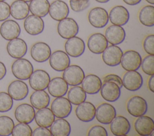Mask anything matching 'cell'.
<instances>
[{
	"instance_id": "b9f144b4",
	"label": "cell",
	"mask_w": 154,
	"mask_h": 136,
	"mask_svg": "<svg viewBox=\"0 0 154 136\" xmlns=\"http://www.w3.org/2000/svg\"><path fill=\"white\" fill-rule=\"evenodd\" d=\"M154 35H149L143 41V48L145 52L151 55H154Z\"/></svg>"
},
{
	"instance_id": "ac0fdd59",
	"label": "cell",
	"mask_w": 154,
	"mask_h": 136,
	"mask_svg": "<svg viewBox=\"0 0 154 136\" xmlns=\"http://www.w3.org/2000/svg\"><path fill=\"white\" fill-rule=\"evenodd\" d=\"M23 27L25 31L31 35H37L41 34L45 28L43 20L35 15L28 16L23 23Z\"/></svg>"
},
{
	"instance_id": "816d5d0a",
	"label": "cell",
	"mask_w": 154,
	"mask_h": 136,
	"mask_svg": "<svg viewBox=\"0 0 154 136\" xmlns=\"http://www.w3.org/2000/svg\"><path fill=\"white\" fill-rule=\"evenodd\" d=\"M148 3L152 4V5H153L154 4V0H146Z\"/></svg>"
},
{
	"instance_id": "277c9868",
	"label": "cell",
	"mask_w": 154,
	"mask_h": 136,
	"mask_svg": "<svg viewBox=\"0 0 154 136\" xmlns=\"http://www.w3.org/2000/svg\"><path fill=\"white\" fill-rule=\"evenodd\" d=\"M51 109L55 117L57 118H66L71 113L72 106L67 98L61 96L56 98L52 101Z\"/></svg>"
},
{
	"instance_id": "8d00e7d4",
	"label": "cell",
	"mask_w": 154,
	"mask_h": 136,
	"mask_svg": "<svg viewBox=\"0 0 154 136\" xmlns=\"http://www.w3.org/2000/svg\"><path fill=\"white\" fill-rule=\"evenodd\" d=\"M14 126L13 120L7 116H0V136H8L11 134Z\"/></svg>"
},
{
	"instance_id": "603a6c76",
	"label": "cell",
	"mask_w": 154,
	"mask_h": 136,
	"mask_svg": "<svg viewBox=\"0 0 154 136\" xmlns=\"http://www.w3.org/2000/svg\"><path fill=\"white\" fill-rule=\"evenodd\" d=\"M108 43L102 34L95 33L88 39L87 47L89 50L94 54H101L108 47Z\"/></svg>"
},
{
	"instance_id": "1f68e13d",
	"label": "cell",
	"mask_w": 154,
	"mask_h": 136,
	"mask_svg": "<svg viewBox=\"0 0 154 136\" xmlns=\"http://www.w3.org/2000/svg\"><path fill=\"white\" fill-rule=\"evenodd\" d=\"M50 99L49 95L45 90H35L30 96L31 105L37 110L48 107L50 104Z\"/></svg>"
},
{
	"instance_id": "7bdbcfd3",
	"label": "cell",
	"mask_w": 154,
	"mask_h": 136,
	"mask_svg": "<svg viewBox=\"0 0 154 136\" xmlns=\"http://www.w3.org/2000/svg\"><path fill=\"white\" fill-rule=\"evenodd\" d=\"M88 136H107L106 129L100 125H94L92 126L88 131Z\"/></svg>"
},
{
	"instance_id": "4316f807",
	"label": "cell",
	"mask_w": 154,
	"mask_h": 136,
	"mask_svg": "<svg viewBox=\"0 0 154 136\" xmlns=\"http://www.w3.org/2000/svg\"><path fill=\"white\" fill-rule=\"evenodd\" d=\"M69 13V7L63 1L55 0L50 4L49 14L51 18L56 21H60L67 17Z\"/></svg>"
},
{
	"instance_id": "f5cc1de1",
	"label": "cell",
	"mask_w": 154,
	"mask_h": 136,
	"mask_svg": "<svg viewBox=\"0 0 154 136\" xmlns=\"http://www.w3.org/2000/svg\"><path fill=\"white\" fill-rule=\"evenodd\" d=\"M22 1H25V2H30V1H31L32 0H22Z\"/></svg>"
},
{
	"instance_id": "f6af8a7d",
	"label": "cell",
	"mask_w": 154,
	"mask_h": 136,
	"mask_svg": "<svg viewBox=\"0 0 154 136\" xmlns=\"http://www.w3.org/2000/svg\"><path fill=\"white\" fill-rule=\"evenodd\" d=\"M103 81V82L112 81V82L116 83L119 86V87L120 89L123 87L122 79L121 78V77L120 76H119L118 75H116V74H108V75H106L105 77H104Z\"/></svg>"
},
{
	"instance_id": "3957f363",
	"label": "cell",
	"mask_w": 154,
	"mask_h": 136,
	"mask_svg": "<svg viewBox=\"0 0 154 136\" xmlns=\"http://www.w3.org/2000/svg\"><path fill=\"white\" fill-rule=\"evenodd\" d=\"M63 71V78L68 85L72 86L81 84L85 77L84 70L76 65H69Z\"/></svg>"
},
{
	"instance_id": "c3c4849f",
	"label": "cell",
	"mask_w": 154,
	"mask_h": 136,
	"mask_svg": "<svg viewBox=\"0 0 154 136\" xmlns=\"http://www.w3.org/2000/svg\"><path fill=\"white\" fill-rule=\"evenodd\" d=\"M148 87L151 92H154V74L150 75V78H149Z\"/></svg>"
},
{
	"instance_id": "d590c367",
	"label": "cell",
	"mask_w": 154,
	"mask_h": 136,
	"mask_svg": "<svg viewBox=\"0 0 154 136\" xmlns=\"http://www.w3.org/2000/svg\"><path fill=\"white\" fill-rule=\"evenodd\" d=\"M139 20L146 26L152 27L154 25V7L146 5L143 7L138 14Z\"/></svg>"
},
{
	"instance_id": "9a60e30c",
	"label": "cell",
	"mask_w": 154,
	"mask_h": 136,
	"mask_svg": "<svg viewBox=\"0 0 154 136\" xmlns=\"http://www.w3.org/2000/svg\"><path fill=\"white\" fill-rule=\"evenodd\" d=\"M27 50L28 47L26 42L18 37L9 41L7 46V53L14 59L23 58L26 55Z\"/></svg>"
},
{
	"instance_id": "ab89813d",
	"label": "cell",
	"mask_w": 154,
	"mask_h": 136,
	"mask_svg": "<svg viewBox=\"0 0 154 136\" xmlns=\"http://www.w3.org/2000/svg\"><path fill=\"white\" fill-rule=\"evenodd\" d=\"M141 69L143 71L149 75L154 74V55H149L146 56L141 63Z\"/></svg>"
},
{
	"instance_id": "52a82bcc",
	"label": "cell",
	"mask_w": 154,
	"mask_h": 136,
	"mask_svg": "<svg viewBox=\"0 0 154 136\" xmlns=\"http://www.w3.org/2000/svg\"><path fill=\"white\" fill-rule=\"evenodd\" d=\"M51 80L49 74L43 69H37L32 73L29 78L31 87L35 90H45Z\"/></svg>"
},
{
	"instance_id": "db71d44e",
	"label": "cell",
	"mask_w": 154,
	"mask_h": 136,
	"mask_svg": "<svg viewBox=\"0 0 154 136\" xmlns=\"http://www.w3.org/2000/svg\"><path fill=\"white\" fill-rule=\"evenodd\" d=\"M5 0H0V1H4Z\"/></svg>"
},
{
	"instance_id": "484cf974",
	"label": "cell",
	"mask_w": 154,
	"mask_h": 136,
	"mask_svg": "<svg viewBox=\"0 0 154 136\" xmlns=\"http://www.w3.org/2000/svg\"><path fill=\"white\" fill-rule=\"evenodd\" d=\"M49 93L53 97L64 96L66 95L69 86L63 77H54L50 80L48 86Z\"/></svg>"
},
{
	"instance_id": "7dc6e473",
	"label": "cell",
	"mask_w": 154,
	"mask_h": 136,
	"mask_svg": "<svg viewBox=\"0 0 154 136\" xmlns=\"http://www.w3.org/2000/svg\"><path fill=\"white\" fill-rule=\"evenodd\" d=\"M7 73V69L4 64L0 61V80H2Z\"/></svg>"
},
{
	"instance_id": "9c48e42d",
	"label": "cell",
	"mask_w": 154,
	"mask_h": 136,
	"mask_svg": "<svg viewBox=\"0 0 154 136\" xmlns=\"http://www.w3.org/2000/svg\"><path fill=\"white\" fill-rule=\"evenodd\" d=\"M116 115L115 107L108 103H102L96 108V120L104 125L109 124Z\"/></svg>"
},
{
	"instance_id": "f35d334b",
	"label": "cell",
	"mask_w": 154,
	"mask_h": 136,
	"mask_svg": "<svg viewBox=\"0 0 154 136\" xmlns=\"http://www.w3.org/2000/svg\"><path fill=\"white\" fill-rule=\"evenodd\" d=\"M32 130L28 123H19L14 125L11 132L13 136H31Z\"/></svg>"
},
{
	"instance_id": "bcb514c9",
	"label": "cell",
	"mask_w": 154,
	"mask_h": 136,
	"mask_svg": "<svg viewBox=\"0 0 154 136\" xmlns=\"http://www.w3.org/2000/svg\"><path fill=\"white\" fill-rule=\"evenodd\" d=\"M51 131L48 128L39 126L32 132V136H52Z\"/></svg>"
},
{
	"instance_id": "d4e9b609",
	"label": "cell",
	"mask_w": 154,
	"mask_h": 136,
	"mask_svg": "<svg viewBox=\"0 0 154 136\" xmlns=\"http://www.w3.org/2000/svg\"><path fill=\"white\" fill-rule=\"evenodd\" d=\"M136 132L141 136H148L154 131V121L149 116H141L138 117L134 123Z\"/></svg>"
},
{
	"instance_id": "681fc988",
	"label": "cell",
	"mask_w": 154,
	"mask_h": 136,
	"mask_svg": "<svg viewBox=\"0 0 154 136\" xmlns=\"http://www.w3.org/2000/svg\"><path fill=\"white\" fill-rule=\"evenodd\" d=\"M125 3L129 5H135L139 4L141 0H123Z\"/></svg>"
},
{
	"instance_id": "83f0119b",
	"label": "cell",
	"mask_w": 154,
	"mask_h": 136,
	"mask_svg": "<svg viewBox=\"0 0 154 136\" xmlns=\"http://www.w3.org/2000/svg\"><path fill=\"white\" fill-rule=\"evenodd\" d=\"M105 37L111 45H119L124 41L126 32L122 26L112 25L106 29Z\"/></svg>"
},
{
	"instance_id": "cb8c5ba5",
	"label": "cell",
	"mask_w": 154,
	"mask_h": 136,
	"mask_svg": "<svg viewBox=\"0 0 154 136\" xmlns=\"http://www.w3.org/2000/svg\"><path fill=\"white\" fill-rule=\"evenodd\" d=\"M108 17L111 23L113 25L123 26L129 21V13L125 7L117 5L110 10Z\"/></svg>"
},
{
	"instance_id": "44dd1931",
	"label": "cell",
	"mask_w": 154,
	"mask_h": 136,
	"mask_svg": "<svg viewBox=\"0 0 154 136\" xmlns=\"http://www.w3.org/2000/svg\"><path fill=\"white\" fill-rule=\"evenodd\" d=\"M100 92L102 97L105 101L111 102L118 100L121 95L120 88L116 83L112 81L103 82Z\"/></svg>"
},
{
	"instance_id": "5b68a950",
	"label": "cell",
	"mask_w": 154,
	"mask_h": 136,
	"mask_svg": "<svg viewBox=\"0 0 154 136\" xmlns=\"http://www.w3.org/2000/svg\"><path fill=\"white\" fill-rule=\"evenodd\" d=\"M126 108L131 115L138 117L146 113L148 105L147 101L143 98L140 96H134L128 101Z\"/></svg>"
},
{
	"instance_id": "30bf717a",
	"label": "cell",
	"mask_w": 154,
	"mask_h": 136,
	"mask_svg": "<svg viewBox=\"0 0 154 136\" xmlns=\"http://www.w3.org/2000/svg\"><path fill=\"white\" fill-rule=\"evenodd\" d=\"M88 19L93 27L102 28L108 24V13L105 9L102 7H95L90 11Z\"/></svg>"
},
{
	"instance_id": "4fadbf2b",
	"label": "cell",
	"mask_w": 154,
	"mask_h": 136,
	"mask_svg": "<svg viewBox=\"0 0 154 136\" xmlns=\"http://www.w3.org/2000/svg\"><path fill=\"white\" fill-rule=\"evenodd\" d=\"M64 49L66 53L72 58H78L81 56L85 49V44L84 40L78 37H73L67 39Z\"/></svg>"
},
{
	"instance_id": "836d02e7",
	"label": "cell",
	"mask_w": 154,
	"mask_h": 136,
	"mask_svg": "<svg viewBox=\"0 0 154 136\" xmlns=\"http://www.w3.org/2000/svg\"><path fill=\"white\" fill-rule=\"evenodd\" d=\"M49 6L48 0H32L29 5V11L33 15L43 17L49 13Z\"/></svg>"
},
{
	"instance_id": "8992f818",
	"label": "cell",
	"mask_w": 154,
	"mask_h": 136,
	"mask_svg": "<svg viewBox=\"0 0 154 136\" xmlns=\"http://www.w3.org/2000/svg\"><path fill=\"white\" fill-rule=\"evenodd\" d=\"M141 56L138 52L128 50L123 53L120 64L122 68L127 71H137L141 66Z\"/></svg>"
},
{
	"instance_id": "ffe728a7",
	"label": "cell",
	"mask_w": 154,
	"mask_h": 136,
	"mask_svg": "<svg viewBox=\"0 0 154 136\" xmlns=\"http://www.w3.org/2000/svg\"><path fill=\"white\" fill-rule=\"evenodd\" d=\"M96 107L90 102L84 101L78 105L75 114L78 119L83 122L92 121L95 117Z\"/></svg>"
},
{
	"instance_id": "6da1fadb",
	"label": "cell",
	"mask_w": 154,
	"mask_h": 136,
	"mask_svg": "<svg viewBox=\"0 0 154 136\" xmlns=\"http://www.w3.org/2000/svg\"><path fill=\"white\" fill-rule=\"evenodd\" d=\"M34 71L31 62L26 59H17L11 65V72L13 75L21 80H28Z\"/></svg>"
},
{
	"instance_id": "f907efd6",
	"label": "cell",
	"mask_w": 154,
	"mask_h": 136,
	"mask_svg": "<svg viewBox=\"0 0 154 136\" xmlns=\"http://www.w3.org/2000/svg\"><path fill=\"white\" fill-rule=\"evenodd\" d=\"M95 1L99 3H106V2H108L109 0H95Z\"/></svg>"
},
{
	"instance_id": "e575fe53",
	"label": "cell",
	"mask_w": 154,
	"mask_h": 136,
	"mask_svg": "<svg viewBox=\"0 0 154 136\" xmlns=\"http://www.w3.org/2000/svg\"><path fill=\"white\" fill-rule=\"evenodd\" d=\"M86 98L87 93L81 86H75L68 91L67 99L73 105H78L85 101Z\"/></svg>"
},
{
	"instance_id": "5bb4252c",
	"label": "cell",
	"mask_w": 154,
	"mask_h": 136,
	"mask_svg": "<svg viewBox=\"0 0 154 136\" xmlns=\"http://www.w3.org/2000/svg\"><path fill=\"white\" fill-rule=\"evenodd\" d=\"M20 31L19 23L13 20H5L0 26V35L7 41L17 38Z\"/></svg>"
},
{
	"instance_id": "ba28073f",
	"label": "cell",
	"mask_w": 154,
	"mask_h": 136,
	"mask_svg": "<svg viewBox=\"0 0 154 136\" xmlns=\"http://www.w3.org/2000/svg\"><path fill=\"white\" fill-rule=\"evenodd\" d=\"M123 53L120 47L117 45H111L102 52V60L108 66L116 67L120 64Z\"/></svg>"
},
{
	"instance_id": "2e32d148",
	"label": "cell",
	"mask_w": 154,
	"mask_h": 136,
	"mask_svg": "<svg viewBox=\"0 0 154 136\" xmlns=\"http://www.w3.org/2000/svg\"><path fill=\"white\" fill-rule=\"evenodd\" d=\"M7 91L13 99L16 101L24 99L29 93L28 85L21 80H14L10 83Z\"/></svg>"
},
{
	"instance_id": "7c38bea8",
	"label": "cell",
	"mask_w": 154,
	"mask_h": 136,
	"mask_svg": "<svg viewBox=\"0 0 154 136\" xmlns=\"http://www.w3.org/2000/svg\"><path fill=\"white\" fill-rule=\"evenodd\" d=\"M123 86L129 91L134 92L139 90L143 84V79L140 72L137 71H127L122 78Z\"/></svg>"
},
{
	"instance_id": "ee69618b",
	"label": "cell",
	"mask_w": 154,
	"mask_h": 136,
	"mask_svg": "<svg viewBox=\"0 0 154 136\" xmlns=\"http://www.w3.org/2000/svg\"><path fill=\"white\" fill-rule=\"evenodd\" d=\"M10 16L9 4L4 1H0V22L7 20Z\"/></svg>"
},
{
	"instance_id": "d6986e66",
	"label": "cell",
	"mask_w": 154,
	"mask_h": 136,
	"mask_svg": "<svg viewBox=\"0 0 154 136\" xmlns=\"http://www.w3.org/2000/svg\"><path fill=\"white\" fill-rule=\"evenodd\" d=\"M49 46L44 42L35 43L31 49V56L36 62L42 63L47 61L51 55Z\"/></svg>"
},
{
	"instance_id": "7402d4cb",
	"label": "cell",
	"mask_w": 154,
	"mask_h": 136,
	"mask_svg": "<svg viewBox=\"0 0 154 136\" xmlns=\"http://www.w3.org/2000/svg\"><path fill=\"white\" fill-rule=\"evenodd\" d=\"M109 124L110 130L116 136L126 135L131 130L129 121L123 116H116Z\"/></svg>"
},
{
	"instance_id": "8fae6325",
	"label": "cell",
	"mask_w": 154,
	"mask_h": 136,
	"mask_svg": "<svg viewBox=\"0 0 154 136\" xmlns=\"http://www.w3.org/2000/svg\"><path fill=\"white\" fill-rule=\"evenodd\" d=\"M49 59L51 67L58 72L63 71L70 64L69 56L62 50H57L51 53Z\"/></svg>"
},
{
	"instance_id": "f546056e",
	"label": "cell",
	"mask_w": 154,
	"mask_h": 136,
	"mask_svg": "<svg viewBox=\"0 0 154 136\" xmlns=\"http://www.w3.org/2000/svg\"><path fill=\"white\" fill-rule=\"evenodd\" d=\"M10 7V15L16 20L25 19L29 14V8L26 2L16 0L12 2Z\"/></svg>"
},
{
	"instance_id": "e0dca14e",
	"label": "cell",
	"mask_w": 154,
	"mask_h": 136,
	"mask_svg": "<svg viewBox=\"0 0 154 136\" xmlns=\"http://www.w3.org/2000/svg\"><path fill=\"white\" fill-rule=\"evenodd\" d=\"M35 111L30 104L23 103L19 105L15 109L14 117L19 123H30L34 119Z\"/></svg>"
},
{
	"instance_id": "60d3db41",
	"label": "cell",
	"mask_w": 154,
	"mask_h": 136,
	"mask_svg": "<svg viewBox=\"0 0 154 136\" xmlns=\"http://www.w3.org/2000/svg\"><path fill=\"white\" fill-rule=\"evenodd\" d=\"M90 0H70V6L75 12H81L90 5Z\"/></svg>"
},
{
	"instance_id": "7a4b0ae2",
	"label": "cell",
	"mask_w": 154,
	"mask_h": 136,
	"mask_svg": "<svg viewBox=\"0 0 154 136\" xmlns=\"http://www.w3.org/2000/svg\"><path fill=\"white\" fill-rule=\"evenodd\" d=\"M57 31L61 37L67 40L78 34L79 26L73 19L66 17L59 21L57 26Z\"/></svg>"
},
{
	"instance_id": "74e56055",
	"label": "cell",
	"mask_w": 154,
	"mask_h": 136,
	"mask_svg": "<svg viewBox=\"0 0 154 136\" xmlns=\"http://www.w3.org/2000/svg\"><path fill=\"white\" fill-rule=\"evenodd\" d=\"M13 105V99L10 95L5 92H0V112L10 111Z\"/></svg>"
},
{
	"instance_id": "4dcf8cb0",
	"label": "cell",
	"mask_w": 154,
	"mask_h": 136,
	"mask_svg": "<svg viewBox=\"0 0 154 136\" xmlns=\"http://www.w3.org/2000/svg\"><path fill=\"white\" fill-rule=\"evenodd\" d=\"M34 119L38 126L49 128L55 120V116L51 108L45 107L38 110L35 114Z\"/></svg>"
},
{
	"instance_id": "f1b7e54d",
	"label": "cell",
	"mask_w": 154,
	"mask_h": 136,
	"mask_svg": "<svg viewBox=\"0 0 154 136\" xmlns=\"http://www.w3.org/2000/svg\"><path fill=\"white\" fill-rule=\"evenodd\" d=\"M81 84L82 88L86 93L94 95L100 91L102 83L97 75L88 74L84 77Z\"/></svg>"
},
{
	"instance_id": "d6a6232c",
	"label": "cell",
	"mask_w": 154,
	"mask_h": 136,
	"mask_svg": "<svg viewBox=\"0 0 154 136\" xmlns=\"http://www.w3.org/2000/svg\"><path fill=\"white\" fill-rule=\"evenodd\" d=\"M50 128L51 132L54 136H69L71 132L70 125L64 118L55 120Z\"/></svg>"
}]
</instances>
